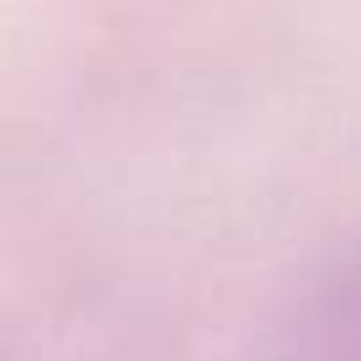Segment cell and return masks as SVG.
<instances>
[{
	"label": "cell",
	"instance_id": "6da1fadb",
	"mask_svg": "<svg viewBox=\"0 0 361 361\" xmlns=\"http://www.w3.org/2000/svg\"><path fill=\"white\" fill-rule=\"evenodd\" d=\"M298 361H361V266H350L314 303Z\"/></svg>",
	"mask_w": 361,
	"mask_h": 361
}]
</instances>
